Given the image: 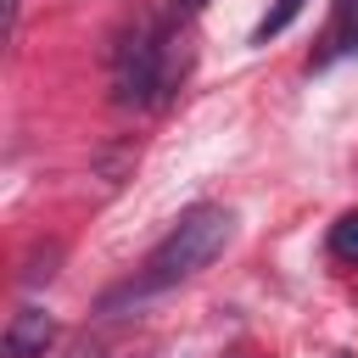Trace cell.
<instances>
[{"label": "cell", "instance_id": "5", "mask_svg": "<svg viewBox=\"0 0 358 358\" xmlns=\"http://www.w3.org/2000/svg\"><path fill=\"white\" fill-rule=\"evenodd\" d=\"M330 252H336L341 263H358V213H341V218L330 224Z\"/></svg>", "mask_w": 358, "mask_h": 358}, {"label": "cell", "instance_id": "1", "mask_svg": "<svg viewBox=\"0 0 358 358\" xmlns=\"http://www.w3.org/2000/svg\"><path fill=\"white\" fill-rule=\"evenodd\" d=\"M229 229H235V213L229 207H190L168 235H162V246L145 257V274H140V285H129L123 296H151V291H168V285H179V280H190V274H201L218 252H224V241H229Z\"/></svg>", "mask_w": 358, "mask_h": 358}, {"label": "cell", "instance_id": "8", "mask_svg": "<svg viewBox=\"0 0 358 358\" xmlns=\"http://www.w3.org/2000/svg\"><path fill=\"white\" fill-rule=\"evenodd\" d=\"M67 358H101V347H90V341H84V347H73Z\"/></svg>", "mask_w": 358, "mask_h": 358}, {"label": "cell", "instance_id": "6", "mask_svg": "<svg viewBox=\"0 0 358 358\" xmlns=\"http://www.w3.org/2000/svg\"><path fill=\"white\" fill-rule=\"evenodd\" d=\"M0 6H6V39H11V34H17V11H22V0H0Z\"/></svg>", "mask_w": 358, "mask_h": 358}, {"label": "cell", "instance_id": "2", "mask_svg": "<svg viewBox=\"0 0 358 358\" xmlns=\"http://www.w3.org/2000/svg\"><path fill=\"white\" fill-rule=\"evenodd\" d=\"M162 84H168V34L151 17H140L112 50V101L117 106H151L162 95Z\"/></svg>", "mask_w": 358, "mask_h": 358}, {"label": "cell", "instance_id": "3", "mask_svg": "<svg viewBox=\"0 0 358 358\" xmlns=\"http://www.w3.org/2000/svg\"><path fill=\"white\" fill-rule=\"evenodd\" d=\"M50 341H56V319L45 313V308H17L11 313V324H6V341H0V352L6 358H45L50 352Z\"/></svg>", "mask_w": 358, "mask_h": 358}, {"label": "cell", "instance_id": "7", "mask_svg": "<svg viewBox=\"0 0 358 358\" xmlns=\"http://www.w3.org/2000/svg\"><path fill=\"white\" fill-rule=\"evenodd\" d=\"M201 6H207V0H173V17H179V22H185V17H196V11H201Z\"/></svg>", "mask_w": 358, "mask_h": 358}, {"label": "cell", "instance_id": "4", "mask_svg": "<svg viewBox=\"0 0 358 358\" xmlns=\"http://www.w3.org/2000/svg\"><path fill=\"white\" fill-rule=\"evenodd\" d=\"M302 6H308V0H274V11H268L257 28H252V45H268L274 34H285V28L296 22V11H302Z\"/></svg>", "mask_w": 358, "mask_h": 358}]
</instances>
